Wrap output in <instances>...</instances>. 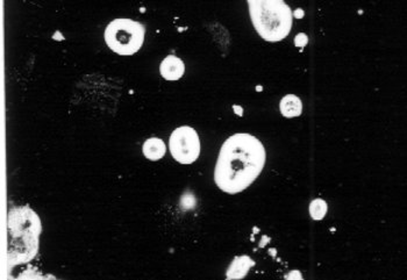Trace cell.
Masks as SVG:
<instances>
[{"label": "cell", "instance_id": "cell-2", "mask_svg": "<svg viewBox=\"0 0 407 280\" xmlns=\"http://www.w3.org/2000/svg\"><path fill=\"white\" fill-rule=\"evenodd\" d=\"M42 230L40 217L28 206L12 208L7 215V264L29 263L38 251Z\"/></svg>", "mask_w": 407, "mask_h": 280}, {"label": "cell", "instance_id": "cell-6", "mask_svg": "<svg viewBox=\"0 0 407 280\" xmlns=\"http://www.w3.org/2000/svg\"><path fill=\"white\" fill-rule=\"evenodd\" d=\"M159 71L163 78L167 80H177L181 78L185 71V67L181 58L176 56H168L163 60Z\"/></svg>", "mask_w": 407, "mask_h": 280}, {"label": "cell", "instance_id": "cell-11", "mask_svg": "<svg viewBox=\"0 0 407 280\" xmlns=\"http://www.w3.org/2000/svg\"><path fill=\"white\" fill-rule=\"evenodd\" d=\"M307 43V36L305 34H299L298 36L296 37V45L297 46H305Z\"/></svg>", "mask_w": 407, "mask_h": 280}, {"label": "cell", "instance_id": "cell-4", "mask_svg": "<svg viewBox=\"0 0 407 280\" xmlns=\"http://www.w3.org/2000/svg\"><path fill=\"white\" fill-rule=\"evenodd\" d=\"M142 23L129 19H115L106 27L105 41L108 48L123 56L138 53L144 41Z\"/></svg>", "mask_w": 407, "mask_h": 280}, {"label": "cell", "instance_id": "cell-7", "mask_svg": "<svg viewBox=\"0 0 407 280\" xmlns=\"http://www.w3.org/2000/svg\"><path fill=\"white\" fill-rule=\"evenodd\" d=\"M143 155L150 161H158L166 155V143L161 138L152 137L143 143Z\"/></svg>", "mask_w": 407, "mask_h": 280}, {"label": "cell", "instance_id": "cell-1", "mask_svg": "<svg viewBox=\"0 0 407 280\" xmlns=\"http://www.w3.org/2000/svg\"><path fill=\"white\" fill-rule=\"evenodd\" d=\"M265 149L255 136L240 133L222 145L214 170L218 188L228 194H236L249 188L264 168Z\"/></svg>", "mask_w": 407, "mask_h": 280}, {"label": "cell", "instance_id": "cell-3", "mask_svg": "<svg viewBox=\"0 0 407 280\" xmlns=\"http://www.w3.org/2000/svg\"><path fill=\"white\" fill-rule=\"evenodd\" d=\"M249 13L256 32L265 41H281L292 27L291 9L284 0H248Z\"/></svg>", "mask_w": 407, "mask_h": 280}, {"label": "cell", "instance_id": "cell-5", "mask_svg": "<svg viewBox=\"0 0 407 280\" xmlns=\"http://www.w3.org/2000/svg\"><path fill=\"white\" fill-rule=\"evenodd\" d=\"M169 148L171 156L181 164H191L200 154V141L193 128L183 126L172 131Z\"/></svg>", "mask_w": 407, "mask_h": 280}, {"label": "cell", "instance_id": "cell-9", "mask_svg": "<svg viewBox=\"0 0 407 280\" xmlns=\"http://www.w3.org/2000/svg\"><path fill=\"white\" fill-rule=\"evenodd\" d=\"M254 265V262L247 256L237 257L234 259L232 265H230L227 277L228 278H243L247 272L250 269V266Z\"/></svg>", "mask_w": 407, "mask_h": 280}, {"label": "cell", "instance_id": "cell-8", "mask_svg": "<svg viewBox=\"0 0 407 280\" xmlns=\"http://www.w3.org/2000/svg\"><path fill=\"white\" fill-rule=\"evenodd\" d=\"M303 111V105L298 97L289 95L285 96L280 101V112L281 114L287 118H293V116H298L301 114Z\"/></svg>", "mask_w": 407, "mask_h": 280}, {"label": "cell", "instance_id": "cell-10", "mask_svg": "<svg viewBox=\"0 0 407 280\" xmlns=\"http://www.w3.org/2000/svg\"><path fill=\"white\" fill-rule=\"evenodd\" d=\"M311 216L314 220H321L327 213V204L322 199H316L310 205Z\"/></svg>", "mask_w": 407, "mask_h": 280}]
</instances>
